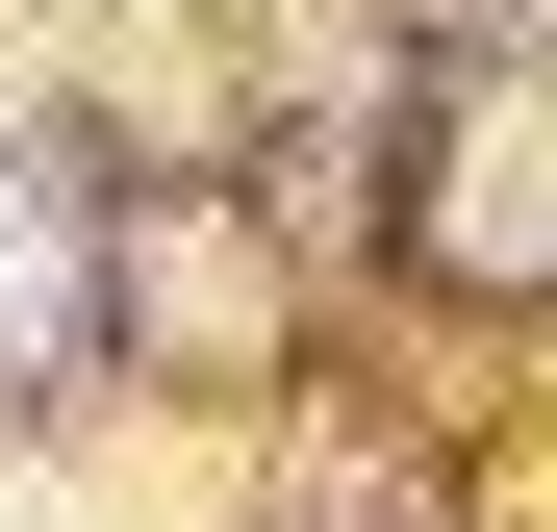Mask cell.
Instances as JSON below:
<instances>
[{"instance_id":"1","label":"cell","mask_w":557,"mask_h":532,"mask_svg":"<svg viewBox=\"0 0 557 532\" xmlns=\"http://www.w3.org/2000/svg\"><path fill=\"white\" fill-rule=\"evenodd\" d=\"M431 203H456V253H482V280H557V102H482Z\"/></svg>"},{"instance_id":"2","label":"cell","mask_w":557,"mask_h":532,"mask_svg":"<svg viewBox=\"0 0 557 532\" xmlns=\"http://www.w3.org/2000/svg\"><path fill=\"white\" fill-rule=\"evenodd\" d=\"M51 330H76V228L26 203V177H0V381H26V355H51Z\"/></svg>"}]
</instances>
